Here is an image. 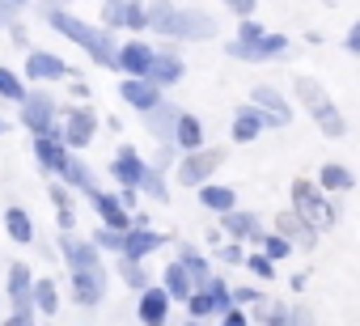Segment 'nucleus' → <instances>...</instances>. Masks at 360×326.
I'll return each mask as SVG.
<instances>
[{
	"label": "nucleus",
	"mask_w": 360,
	"mask_h": 326,
	"mask_svg": "<svg viewBox=\"0 0 360 326\" xmlns=\"http://www.w3.org/2000/svg\"><path fill=\"white\" fill-rule=\"evenodd\" d=\"M43 13H47V22H51V26H56L60 34H68L72 43H81V47H85V51H89V56L98 60V64L115 68V43H110L106 34H98V30H89V26H81V22H77L72 13H64V9H56V5H47Z\"/></svg>",
	"instance_id": "1"
},
{
	"label": "nucleus",
	"mask_w": 360,
	"mask_h": 326,
	"mask_svg": "<svg viewBox=\"0 0 360 326\" xmlns=\"http://www.w3.org/2000/svg\"><path fill=\"white\" fill-rule=\"evenodd\" d=\"M144 13H148V26H157L161 34H174V39H208L217 30L204 13H183L174 5H157V9H144Z\"/></svg>",
	"instance_id": "2"
},
{
	"label": "nucleus",
	"mask_w": 360,
	"mask_h": 326,
	"mask_svg": "<svg viewBox=\"0 0 360 326\" xmlns=\"http://www.w3.org/2000/svg\"><path fill=\"white\" fill-rule=\"evenodd\" d=\"M292 216L301 221V225H309V233H318V229H330L335 225V212L326 208V200L318 195V187L314 183H305V178H297L292 183Z\"/></svg>",
	"instance_id": "3"
},
{
	"label": "nucleus",
	"mask_w": 360,
	"mask_h": 326,
	"mask_svg": "<svg viewBox=\"0 0 360 326\" xmlns=\"http://www.w3.org/2000/svg\"><path fill=\"white\" fill-rule=\"evenodd\" d=\"M221 148H195L191 157H183V166H178V183L183 187H204L208 183V174L221 166Z\"/></svg>",
	"instance_id": "4"
},
{
	"label": "nucleus",
	"mask_w": 360,
	"mask_h": 326,
	"mask_svg": "<svg viewBox=\"0 0 360 326\" xmlns=\"http://www.w3.org/2000/svg\"><path fill=\"white\" fill-rule=\"evenodd\" d=\"M148 64H153V47H144V43H123L115 51V68H123L127 81H144Z\"/></svg>",
	"instance_id": "5"
},
{
	"label": "nucleus",
	"mask_w": 360,
	"mask_h": 326,
	"mask_svg": "<svg viewBox=\"0 0 360 326\" xmlns=\"http://www.w3.org/2000/svg\"><path fill=\"white\" fill-rule=\"evenodd\" d=\"M89 204L102 212V221H106V229H110V233H131V216H127V208L119 204V195L94 191V195H89Z\"/></svg>",
	"instance_id": "6"
},
{
	"label": "nucleus",
	"mask_w": 360,
	"mask_h": 326,
	"mask_svg": "<svg viewBox=\"0 0 360 326\" xmlns=\"http://www.w3.org/2000/svg\"><path fill=\"white\" fill-rule=\"evenodd\" d=\"M148 85L161 89V85H174L178 77H183V60H178L174 51H153V64H148Z\"/></svg>",
	"instance_id": "7"
},
{
	"label": "nucleus",
	"mask_w": 360,
	"mask_h": 326,
	"mask_svg": "<svg viewBox=\"0 0 360 326\" xmlns=\"http://www.w3.org/2000/svg\"><path fill=\"white\" fill-rule=\"evenodd\" d=\"M255 110H259V115H267V119H271V127H280V123H288V119H292L288 102H284L271 85H255Z\"/></svg>",
	"instance_id": "8"
},
{
	"label": "nucleus",
	"mask_w": 360,
	"mask_h": 326,
	"mask_svg": "<svg viewBox=\"0 0 360 326\" xmlns=\"http://www.w3.org/2000/svg\"><path fill=\"white\" fill-rule=\"evenodd\" d=\"M22 123H26L30 131L47 136V127H51V98H47V93H26V102H22Z\"/></svg>",
	"instance_id": "9"
},
{
	"label": "nucleus",
	"mask_w": 360,
	"mask_h": 326,
	"mask_svg": "<svg viewBox=\"0 0 360 326\" xmlns=\"http://www.w3.org/2000/svg\"><path fill=\"white\" fill-rule=\"evenodd\" d=\"M161 242H165V237H161L157 229H131V233H123V246H119V250H123L127 263H140V259L153 254Z\"/></svg>",
	"instance_id": "10"
},
{
	"label": "nucleus",
	"mask_w": 360,
	"mask_h": 326,
	"mask_svg": "<svg viewBox=\"0 0 360 326\" xmlns=\"http://www.w3.org/2000/svg\"><path fill=\"white\" fill-rule=\"evenodd\" d=\"M110 174L123 183V191H131V187H140L144 166H140V157H136L131 148H119V152H115V161H110Z\"/></svg>",
	"instance_id": "11"
},
{
	"label": "nucleus",
	"mask_w": 360,
	"mask_h": 326,
	"mask_svg": "<svg viewBox=\"0 0 360 326\" xmlns=\"http://www.w3.org/2000/svg\"><path fill=\"white\" fill-rule=\"evenodd\" d=\"M165 313H169V296L161 288H144L140 292V322L144 326H165Z\"/></svg>",
	"instance_id": "12"
},
{
	"label": "nucleus",
	"mask_w": 360,
	"mask_h": 326,
	"mask_svg": "<svg viewBox=\"0 0 360 326\" xmlns=\"http://www.w3.org/2000/svg\"><path fill=\"white\" fill-rule=\"evenodd\" d=\"M263 127H271V119H267V115H259L255 106H242V110L233 115V140H238V144L255 140V136H259Z\"/></svg>",
	"instance_id": "13"
},
{
	"label": "nucleus",
	"mask_w": 360,
	"mask_h": 326,
	"mask_svg": "<svg viewBox=\"0 0 360 326\" xmlns=\"http://www.w3.org/2000/svg\"><path fill=\"white\" fill-rule=\"evenodd\" d=\"M94 127H98L94 110H77V115L68 119V131H64V140H60V144H68V148H85V144L94 140Z\"/></svg>",
	"instance_id": "14"
},
{
	"label": "nucleus",
	"mask_w": 360,
	"mask_h": 326,
	"mask_svg": "<svg viewBox=\"0 0 360 326\" xmlns=\"http://www.w3.org/2000/svg\"><path fill=\"white\" fill-rule=\"evenodd\" d=\"M34 157H39V166H47V170H64V161H68V152H64V144L47 131V136H34Z\"/></svg>",
	"instance_id": "15"
},
{
	"label": "nucleus",
	"mask_w": 360,
	"mask_h": 326,
	"mask_svg": "<svg viewBox=\"0 0 360 326\" xmlns=\"http://www.w3.org/2000/svg\"><path fill=\"white\" fill-rule=\"evenodd\" d=\"M60 250H64V259L72 263V271H85V267H98V250H94L89 242H81V237H72V233H64V242H60Z\"/></svg>",
	"instance_id": "16"
},
{
	"label": "nucleus",
	"mask_w": 360,
	"mask_h": 326,
	"mask_svg": "<svg viewBox=\"0 0 360 326\" xmlns=\"http://www.w3.org/2000/svg\"><path fill=\"white\" fill-rule=\"evenodd\" d=\"M30 288H34V280H30V267H9V296H13V305H18V313H30L34 305H30Z\"/></svg>",
	"instance_id": "17"
},
{
	"label": "nucleus",
	"mask_w": 360,
	"mask_h": 326,
	"mask_svg": "<svg viewBox=\"0 0 360 326\" xmlns=\"http://www.w3.org/2000/svg\"><path fill=\"white\" fill-rule=\"evenodd\" d=\"M64 72H68V68H64L56 56H47V51H34V56L26 60V77H30V81H60Z\"/></svg>",
	"instance_id": "18"
},
{
	"label": "nucleus",
	"mask_w": 360,
	"mask_h": 326,
	"mask_svg": "<svg viewBox=\"0 0 360 326\" xmlns=\"http://www.w3.org/2000/svg\"><path fill=\"white\" fill-rule=\"evenodd\" d=\"M119 93H123V102H131V106H136V110H144V115L161 102V89H153L148 81H123V89H119Z\"/></svg>",
	"instance_id": "19"
},
{
	"label": "nucleus",
	"mask_w": 360,
	"mask_h": 326,
	"mask_svg": "<svg viewBox=\"0 0 360 326\" xmlns=\"http://www.w3.org/2000/svg\"><path fill=\"white\" fill-rule=\"evenodd\" d=\"M174 123H178V110H174V106L157 102V106L148 110V131H153L161 144H169V140H174Z\"/></svg>",
	"instance_id": "20"
},
{
	"label": "nucleus",
	"mask_w": 360,
	"mask_h": 326,
	"mask_svg": "<svg viewBox=\"0 0 360 326\" xmlns=\"http://www.w3.org/2000/svg\"><path fill=\"white\" fill-rule=\"evenodd\" d=\"M77 301H81V305H98V301H102V267L77 271Z\"/></svg>",
	"instance_id": "21"
},
{
	"label": "nucleus",
	"mask_w": 360,
	"mask_h": 326,
	"mask_svg": "<svg viewBox=\"0 0 360 326\" xmlns=\"http://www.w3.org/2000/svg\"><path fill=\"white\" fill-rule=\"evenodd\" d=\"M174 140L183 144L187 152H195V148L204 144V127H200V119H195V115H178V123H174Z\"/></svg>",
	"instance_id": "22"
},
{
	"label": "nucleus",
	"mask_w": 360,
	"mask_h": 326,
	"mask_svg": "<svg viewBox=\"0 0 360 326\" xmlns=\"http://www.w3.org/2000/svg\"><path fill=\"white\" fill-rule=\"evenodd\" d=\"M106 22H110V26H131V30H140V26H148V13H144L140 5H106Z\"/></svg>",
	"instance_id": "23"
},
{
	"label": "nucleus",
	"mask_w": 360,
	"mask_h": 326,
	"mask_svg": "<svg viewBox=\"0 0 360 326\" xmlns=\"http://www.w3.org/2000/svg\"><path fill=\"white\" fill-rule=\"evenodd\" d=\"M200 200H204V208H212V212H233V204H238V195L229 191V187H212V183H204V191H200Z\"/></svg>",
	"instance_id": "24"
},
{
	"label": "nucleus",
	"mask_w": 360,
	"mask_h": 326,
	"mask_svg": "<svg viewBox=\"0 0 360 326\" xmlns=\"http://www.w3.org/2000/svg\"><path fill=\"white\" fill-rule=\"evenodd\" d=\"M5 229H9V237H13L18 246L34 242V225H30V216H26L22 208H9V212H5Z\"/></svg>",
	"instance_id": "25"
},
{
	"label": "nucleus",
	"mask_w": 360,
	"mask_h": 326,
	"mask_svg": "<svg viewBox=\"0 0 360 326\" xmlns=\"http://www.w3.org/2000/svg\"><path fill=\"white\" fill-rule=\"evenodd\" d=\"M276 225H280V242H297V246H314V233H309V229H305V225H301V221H297L292 212H280V221H276Z\"/></svg>",
	"instance_id": "26"
},
{
	"label": "nucleus",
	"mask_w": 360,
	"mask_h": 326,
	"mask_svg": "<svg viewBox=\"0 0 360 326\" xmlns=\"http://www.w3.org/2000/svg\"><path fill=\"white\" fill-rule=\"evenodd\" d=\"M178 267L191 275V288H195V284H200V288L208 284V263H204V254H200L195 246H183V263H178Z\"/></svg>",
	"instance_id": "27"
},
{
	"label": "nucleus",
	"mask_w": 360,
	"mask_h": 326,
	"mask_svg": "<svg viewBox=\"0 0 360 326\" xmlns=\"http://www.w3.org/2000/svg\"><path fill=\"white\" fill-rule=\"evenodd\" d=\"M161 292H165V296H178V301H187V296H191V275L178 267V263L165 267V288H161Z\"/></svg>",
	"instance_id": "28"
},
{
	"label": "nucleus",
	"mask_w": 360,
	"mask_h": 326,
	"mask_svg": "<svg viewBox=\"0 0 360 326\" xmlns=\"http://www.w3.org/2000/svg\"><path fill=\"white\" fill-rule=\"evenodd\" d=\"M318 183H322L326 191H352V187H356V174H352V170H343V166H322Z\"/></svg>",
	"instance_id": "29"
},
{
	"label": "nucleus",
	"mask_w": 360,
	"mask_h": 326,
	"mask_svg": "<svg viewBox=\"0 0 360 326\" xmlns=\"http://www.w3.org/2000/svg\"><path fill=\"white\" fill-rule=\"evenodd\" d=\"M30 305H39L43 313H56V305H60V292H56V280H39V284L30 288Z\"/></svg>",
	"instance_id": "30"
},
{
	"label": "nucleus",
	"mask_w": 360,
	"mask_h": 326,
	"mask_svg": "<svg viewBox=\"0 0 360 326\" xmlns=\"http://www.w3.org/2000/svg\"><path fill=\"white\" fill-rule=\"evenodd\" d=\"M60 174H64L68 183H77V187H81L85 195H94V191H98V183H94V174H89V170L81 166V161H77V157H68V161H64V170H60Z\"/></svg>",
	"instance_id": "31"
},
{
	"label": "nucleus",
	"mask_w": 360,
	"mask_h": 326,
	"mask_svg": "<svg viewBox=\"0 0 360 326\" xmlns=\"http://www.w3.org/2000/svg\"><path fill=\"white\" fill-rule=\"evenodd\" d=\"M314 115H318V123H322V131H326V136H343V131H347V127H343V115H339L330 102L314 106Z\"/></svg>",
	"instance_id": "32"
},
{
	"label": "nucleus",
	"mask_w": 360,
	"mask_h": 326,
	"mask_svg": "<svg viewBox=\"0 0 360 326\" xmlns=\"http://www.w3.org/2000/svg\"><path fill=\"white\" fill-rule=\"evenodd\" d=\"M225 229H229L233 237H259V229H255V216H250V212H229V216H225Z\"/></svg>",
	"instance_id": "33"
},
{
	"label": "nucleus",
	"mask_w": 360,
	"mask_h": 326,
	"mask_svg": "<svg viewBox=\"0 0 360 326\" xmlns=\"http://www.w3.org/2000/svg\"><path fill=\"white\" fill-rule=\"evenodd\" d=\"M0 98L26 102V89H22V81H18V72H9V68H0Z\"/></svg>",
	"instance_id": "34"
},
{
	"label": "nucleus",
	"mask_w": 360,
	"mask_h": 326,
	"mask_svg": "<svg viewBox=\"0 0 360 326\" xmlns=\"http://www.w3.org/2000/svg\"><path fill=\"white\" fill-rule=\"evenodd\" d=\"M140 187H144L148 195H157V200H165V183H161V174H153V170H144V174H140Z\"/></svg>",
	"instance_id": "35"
},
{
	"label": "nucleus",
	"mask_w": 360,
	"mask_h": 326,
	"mask_svg": "<svg viewBox=\"0 0 360 326\" xmlns=\"http://www.w3.org/2000/svg\"><path fill=\"white\" fill-rule=\"evenodd\" d=\"M187 305H191V313H195V318L217 313V309H212V301H208V292H191V296H187Z\"/></svg>",
	"instance_id": "36"
},
{
	"label": "nucleus",
	"mask_w": 360,
	"mask_h": 326,
	"mask_svg": "<svg viewBox=\"0 0 360 326\" xmlns=\"http://www.w3.org/2000/svg\"><path fill=\"white\" fill-rule=\"evenodd\" d=\"M89 246H94V250H98V246H110V250H119V246H123V233H110V229H102V233H98Z\"/></svg>",
	"instance_id": "37"
},
{
	"label": "nucleus",
	"mask_w": 360,
	"mask_h": 326,
	"mask_svg": "<svg viewBox=\"0 0 360 326\" xmlns=\"http://www.w3.org/2000/svg\"><path fill=\"white\" fill-rule=\"evenodd\" d=\"M263 246H267V254H263V259H267V263H271V259H284V254H288V250H292V246H288V242H280V237H267V242H263Z\"/></svg>",
	"instance_id": "38"
},
{
	"label": "nucleus",
	"mask_w": 360,
	"mask_h": 326,
	"mask_svg": "<svg viewBox=\"0 0 360 326\" xmlns=\"http://www.w3.org/2000/svg\"><path fill=\"white\" fill-rule=\"evenodd\" d=\"M123 280L136 284V288H148V275L140 271V263H127V267H123Z\"/></svg>",
	"instance_id": "39"
},
{
	"label": "nucleus",
	"mask_w": 360,
	"mask_h": 326,
	"mask_svg": "<svg viewBox=\"0 0 360 326\" xmlns=\"http://www.w3.org/2000/svg\"><path fill=\"white\" fill-rule=\"evenodd\" d=\"M246 263H250V271H255V275H259V280H271V263H267V259H263V254H250V259H246Z\"/></svg>",
	"instance_id": "40"
},
{
	"label": "nucleus",
	"mask_w": 360,
	"mask_h": 326,
	"mask_svg": "<svg viewBox=\"0 0 360 326\" xmlns=\"http://www.w3.org/2000/svg\"><path fill=\"white\" fill-rule=\"evenodd\" d=\"M51 204H56L60 212H72V200H68V191H64V187H56V191H51Z\"/></svg>",
	"instance_id": "41"
},
{
	"label": "nucleus",
	"mask_w": 360,
	"mask_h": 326,
	"mask_svg": "<svg viewBox=\"0 0 360 326\" xmlns=\"http://www.w3.org/2000/svg\"><path fill=\"white\" fill-rule=\"evenodd\" d=\"M22 9L18 5H0V26H9V18H18Z\"/></svg>",
	"instance_id": "42"
},
{
	"label": "nucleus",
	"mask_w": 360,
	"mask_h": 326,
	"mask_svg": "<svg viewBox=\"0 0 360 326\" xmlns=\"http://www.w3.org/2000/svg\"><path fill=\"white\" fill-rule=\"evenodd\" d=\"M347 51H360V26H352V34H347Z\"/></svg>",
	"instance_id": "43"
},
{
	"label": "nucleus",
	"mask_w": 360,
	"mask_h": 326,
	"mask_svg": "<svg viewBox=\"0 0 360 326\" xmlns=\"http://www.w3.org/2000/svg\"><path fill=\"white\" fill-rule=\"evenodd\" d=\"M225 326H246V318H242L238 309H229V313H225Z\"/></svg>",
	"instance_id": "44"
},
{
	"label": "nucleus",
	"mask_w": 360,
	"mask_h": 326,
	"mask_svg": "<svg viewBox=\"0 0 360 326\" xmlns=\"http://www.w3.org/2000/svg\"><path fill=\"white\" fill-rule=\"evenodd\" d=\"M225 263H242V250L238 246H225Z\"/></svg>",
	"instance_id": "45"
},
{
	"label": "nucleus",
	"mask_w": 360,
	"mask_h": 326,
	"mask_svg": "<svg viewBox=\"0 0 360 326\" xmlns=\"http://www.w3.org/2000/svg\"><path fill=\"white\" fill-rule=\"evenodd\" d=\"M5 326H30V313H13V318H9Z\"/></svg>",
	"instance_id": "46"
},
{
	"label": "nucleus",
	"mask_w": 360,
	"mask_h": 326,
	"mask_svg": "<svg viewBox=\"0 0 360 326\" xmlns=\"http://www.w3.org/2000/svg\"><path fill=\"white\" fill-rule=\"evenodd\" d=\"M5 131H9V123H5V119H0V136H5Z\"/></svg>",
	"instance_id": "47"
},
{
	"label": "nucleus",
	"mask_w": 360,
	"mask_h": 326,
	"mask_svg": "<svg viewBox=\"0 0 360 326\" xmlns=\"http://www.w3.org/2000/svg\"><path fill=\"white\" fill-rule=\"evenodd\" d=\"M187 326H191V322H187Z\"/></svg>",
	"instance_id": "48"
}]
</instances>
